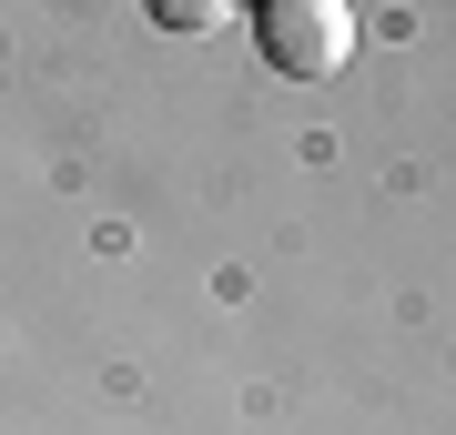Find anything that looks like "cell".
Masks as SVG:
<instances>
[{"instance_id": "cell-1", "label": "cell", "mask_w": 456, "mask_h": 435, "mask_svg": "<svg viewBox=\"0 0 456 435\" xmlns=\"http://www.w3.org/2000/svg\"><path fill=\"white\" fill-rule=\"evenodd\" d=\"M254 41H264V61L284 81H335L355 61V11H345V0H274V11L254 20Z\"/></svg>"}, {"instance_id": "cell-2", "label": "cell", "mask_w": 456, "mask_h": 435, "mask_svg": "<svg viewBox=\"0 0 456 435\" xmlns=\"http://www.w3.org/2000/svg\"><path fill=\"white\" fill-rule=\"evenodd\" d=\"M152 20H163V31H213V0H163Z\"/></svg>"}]
</instances>
